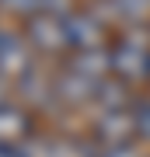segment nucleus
I'll return each instance as SVG.
<instances>
[{
	"label": "nucleus",
	"instance_id": "obj_1",
	"mask_svg": "<svg viewBox=\"0 0 150 157\" xmlns=\"http://www.w3.org/2000/svg\"><path fill=\"white\" fill-rule=\"evenodd\" d=\"M108 67L115 77L140 84L150 77V42L147 39H119L108 49Z\"/></svg>",
	"mask_w": 150,
	"mask_h": 157
},
{
	"label": "nucleus",
	"instance_id": "obj_2",
	"mask_svg": "<svg viewBox=\"0 0 150 157\" xmlns=\"http://www.w3.org/2000/svg\"><path fill=\"white\" fill-rule=\"evenodd\" d=\"M60 21H63L67 45H77V49H98L101 25H98L94 14H87V11H67V14H60Z\"/></svg>",
	"mask_w": 150,
	"mask_h": 157
},
{
	"label": "nucleus",
	"instance_id": "obj_3",
	"mask_svg": "<svg viewBox=\"0 0 150 157\" xmlns=\"http://www.w3.org/2000/svg\"><path fill=\"white\" fill-rule=\"evenodd\" d=\"M133 115L129 112H108V115H101V122L94 126V136H98V143L101 147H122L133 140Z\"/></svg>",
	"mask_w": 150,
	"mask_h": 157
},
{
	"label": "nucleus",
	"instance_id": "obj_4",
	"mask_svg": "<svg viewBox=\"0 0 150 157\" xmlns=\"http://www.w3.org/2000/svg\"><path fill=\"white\" fill-rule=\"evenodd\" d=\"M28 39L39 45V49H63V45H67L63 21L52 17V14H35V17H28Z\"/></svg>",
	"mask_w": 150,
	"mask_h": 157
},
{
	"label": "nucleus",
	"instance_id": "obj_5",
	"mask_svg": "<svg viewBox=\"0 0 150 157\" xmlns=\"http://www.w3.org/2000/svg\"><path fill=\"white\" fill-rule=\"evenodd\" d=\"M25 42L17 39L14 32H4L0 28V70L4 73H17V70H25Z\"/></svg>",
	"mask_w": 150,
	"mask_h": 157
},
{
	"label": "nucleus",
	"instance_id": "obj_6",
	"mask_svg": "<svg viewBox=\"0 0 150 157\" xmlns=\"http://www.w3.org/2000/svg\"><path fill=\"white\" fill-rule=\"evenodd\" d=\"M105 70H112L105 49H80L77 63H73V73H80V77H87V80H101Z\"/></svg>",
	"mask_w": 150,
	"mask_h": 157
},
{
	"label": "nucleus",
	"instance_id": "obj_7",
	"mask_svg": "<svg viewBox=\"0 0 150 157\" xmlns=\"http://www.w3.org/2000/svg\"><path fill=\"white\" fill-rule=\"evenodd\" d=\"M25 133H28V119L14 112L11 105H0V143H14Z\"/></svg>",
	"mask_w": 150,
	"mask_h": 157
},
{
	"label": "nucleus",
	"instance_id": "obj_8",
	"mask_svg": "<svg viewBox=\"0 0 150 157\" xmlns=\"http://www.w3.org/2000/svg\"><path fill=\"white\" fill-rule=\"evenodd\" d=\"M129 115H133V129H136V136H147V140H150V98H136V101H129Z\"/></svg>",
	"mask_w": 150,
	"mask_h": 157
},
{
	"label": "nucleus",
	"instance_id": "obj_9",
	"mask_svg": "<svg viewBox=\"0 0 150 157\" xmlns=\"http://www.w3.org/2000/svg\"><path fill=\"white\" fill-rule=\"evenodd\" d=\"M0 7L11 14H28V17L42 14V0H0Z\"/></svg>",
	"mask_w": 150,
	"mask_h": 157
}]
</instances>
